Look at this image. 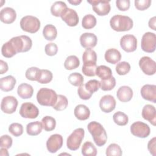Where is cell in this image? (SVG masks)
<instances>
[{
  "label": "cell",
  "instance_id": "27",
  "mask_svg": "<svg viewBox=\"0 0 156 156\" xmlns=\"http://www.w3.org/2000/svg\"><path fill=\"white\" fill-rule=\"evenodd\" d=\"M67 8L68 7L65 2L61 1H56L52 5L51 7V12L52 15L58 17L62 15Z\"/></svg>",
  "mask_w": 156,
  "mask_h": 156
},
{
  "label": "cell",
  "instance_id": "20",
  "mask_svg": "<svg viewBox=\"0 0 156 156\" xmlns=\"http://www.w3.org/2000/svg\"><path fill=\"white\" fill-rule=\"evenodd\" d=\"M16 18L15 10L11 7H5L0 12V20L5 24H11Z\"/></svg>",
  "mask_w": 156,
  "mask_h": 156
},
{
  "label": "cell",
  "instance_id": "53",
  "mask_svg": "<svg viewBox=\"0 0 156 156\" xmlns=\"http://www.w3.org/2000/svg\"><path fill=\"white\" fill-rule=\"evenodd\" d=\"M0 73L1 74H3L8 71V65L7 63L3 61L2 60H0Z\"/></svg>",
  "mask_w": 156,
  "mask_h": 156
},
{
  "label": "cell",
  "instance_id": "44",
  "mask_svg": "<svg viewBox=\"0 0 156 156\" xmlns=\"http://www.w3.org/2000/svg\"><path fill=\"white\" fill-rule=\"evenodd\" d=\"M85 89L91 94L97 91L100 87V82L96 79H93L88 81L84 84Z\"/></svg>",
  "mask_w": 156,
  "mask_h": 156
},
{
  "label": "cell",
  "instance_id": "33",
  "mask_svg": "<svg viewBox=\"0 0 156 156\" xmlns=\"http://www.w3.org/2000/svg\"><path fill=\"white\" fill-rule=\"evenodd\" d=\"M96 18L94 15L88 14L83 17L82 26L85 29H90L96 26Z\"/></svg>",
  "mask_w": 156,
  "mask_h": 156
},
{
  "label": "cell",
  "instance_id": "54",
  "mask_svg": "<svg viewBox=\"0 0 156 156\" xmlns=\"http://www.w3.org/2000/svg\"><path fill=\"white\" fill-rule=\"evenodd\" d=\"M155 20H156V18H155V16H154V17L151 18L149 20V23H148L149 27L151 29H153L154 30H156V28H155Z\"/></svg>",
  "mask_w": 156,
  "mask_h": 156
},
{
  "label": "cell",
  "instance_id": "15",
  "mask_svg": "<svg viewBox=\"0 0 156 156\" xmlns=\"http://www.w3.org/2000/svg\"><path fill=\"white\" fill-rule=\"evenodd\" d=\"M116 107V101L114 97L108 94L102 96L99 101V107L104 113L112 112Z\"/></svg>",
  "mask_w": 156,
  "mask_h": 156
},
{
  "label": "cell",
  "instance_id": "18",
  "mask_svg": "<svg viewBox=\"0 0 156 156\" xmlns=\"http://www.w3.org/2000/svg\"><path fill=\"white\" fill-rule=\"evenodd\" d=\"M98 41L97 37L93 33L85 32L80 37V43L84 48H92L96 46Z\"/></svg>",
  "mask_w": 156,
  "mask_h": 156
},
{
  "label": "cell",
  "instance_id": "49",
  "mask_svg": "<svg viewBox=\"0 0 156 156\" xmlns=\"http://www.w3.org/2000/svg\"><path fill=\"white\" fill-rule=\"evenodd\" d=\"M77 93L79 98L83 100H88L92 96V94L85 89L84 84H82L79 86L77 90Z\"/></svg>",
  "mask_w": 156,
  "mask_h": 156
},
{
  "label": "cell",
  "instance_id": "42",
  "mask_svg": "<svg viewBox=\"0 0 156 156\" xmlns=\"http://www.w3.org/2000/svg\"><path fill=\"white\" fill-rule=\"evenodd\" d=\"M107 156H121L122 154L120 146L115 143L110 144L106 149L105 152Z\"/></svg>",
  "mask_w": 156,
  "mask_h": 156
},
{
  "label": "cell",
  "instance_id": "6",
  "mask_svg": "<svg viewBox=\"0 0 156 156\" xmlns=\"http://www.w3.org/2000/svg\"><path fill=\"white\" fill-rule=\"evenodd\" d=\"M85 131L82 128H77L75 129L67 138V147L71 151L77 150L83 139Z\"/></svg>",
  "mask_w": 156,
  "mask_h": 156
},
{
  "label": "cell",
  "instance_id": "19",
  "mask_svg": "<svg viewBox=\"0 0 156 156\" xmlns=\"http://www.w3.org/2000/svg\"><path fill=\"white\" fill-rule=\"evenodd\" d=\"M142 116L153 126L156 124V110L154 105L146 104L142 110Z\"/></svg>",
  "mask_w": 156,
  "mask_h": 156
},
{
  "label": "cell",
  "instance_id": "45",
  "mask_svg": "<svg viewBox=\"0 0 156 156\" xmlns=\"http://www.w3.org/2000/svg\"><path fill=\"white\" fill-rule=\"evenodd\" d=\"M115 69L119 75H126L130 71V65L127 62H121L117 63Z\"/></svg>",
  "mask_w": 156,
  "mask_h": 156
},
{
  "label": "cell",
  "instance_id": "39",
  "mask_svg": "<svg viewBox=\"0 0 156 156\" xmlns=\"http://www.w3.org/2000/svg\"><path fill=\"white\" fill-rule=\"evenodd\" d=\"M113 119L118 126H125L128 123V116L122 112H117L113 116Z\"/></svg>",
  "mask_w": 156,
  "mask_h": 156
},
{
  "label": "cell",
  "instance_id": "25",
  "mask_svg": "<svg viewBox=\"0 0 156 156\" xmlns=\"http://www.w3.org/2000/svg\"><path fill=\"white\" fill-rule=\"evenodd\" d=\"M34 93L33 87L26 83H23L20 84L17 89V93L18 96L22 99L30 98Z\"/></svg>",
  "mask_w": 156,
  "mask_h": 156
},
{
  "label": "cell",
  "instance_id": "50",
  "mask_svg": "<svg viewBox=\"0 0 156 156\" xmlns=\"http://www.w3.org/2000/svg\"><path fill=\"white\" fill-rule=\"evenodd\" d=\"M12 138L8 135H4L1 137L0 146L1 147L6 149L10 148L12 145Z\"/></svg>",
  "mask_w": 156,
  "mask_h": 156
},
{
  "label": "cell",
  "instance_id": "40",
  "mask_svg": "<svg viewBox=\"0 0 156 156\" xmlns=\"http://www.w3.org/2000/svg\"><path fill=\"white\" fill-rule=\"evenodd\" d=\"M116 85V80L114 77L111 76L108 79L100 81V87L103 91L112 90Z\"/></svg>",
  "mask_w": 156,
  "mask_h": 156
},
{
  "label": "cell",
  "instance_id": "2",
  "mask_svg": "<svg viewBox=\"0 0 156 156\" xmlns=\"http://www.w3.org/2000/svg\"><path fill=\"white\" fill-rule=\"evenodd\" d=\"M133 20L127 16L116 15L110 20L112 29L117 32H124L130 30L133 27Z\"/></svg>",
  "mask_w": 156,
  "mask_h": 156
},
{
  "label": "cell",
  "instance_id": "46",
  "mask_svg": "<svg viewBox=\"0 0 156 156\" xmlns=\"http://www.w3.org/2000/svg\"><path fill=\"white\" fill-rule=\"evenodd\" d=\"M9 131L13 136H20L23 133V127L20 123L14 122L9 126Z\"/></svg>",
  "mask_w": 156,
  "mask_h": 156
},
{
  "label": "cell",
  "instance_id": "1",
  "mask_svg": "<svg viewBox=\"0 0 156 156\" xmlns=\"http://www.w3.org/2000/svg\"><path fill=\"white\" fill-rule=\"evenodd\" d=\"M87 128L98 146H104L106 143L107 135L102 125L96 121H91L88 124Z\"/></svg>",
  "mask_w": 156,
  "mask_h": 156
},
{
  "label": "cell",
  "instance_id": "13",
  "mask_svg": "<svg viewBox=\"0 0 156 156\" xmlns=\"http://www.w3.org/2000/svg\"><path fill=\"white\" fill-rule=\"evenodd\" d=\"M120 46L127 52H133L136 49L137 40L133 35H125L120 40Z\"/></svg>",
  "mask_w": 156,
  "mask_h": 156
},
{
  "label": "cell",
  "instance_id": "28",
  "mask_svg": "<svg viewBox=\"0 0 156 156\" xmlns=\"http://www.w3.org/2000/svg\"><path fill=\"white\" fill-rule=\"evenodd\" d=\"M43 35L44 38L49 41L55 40L57 35L56 27L52 24L46 25L43 30Z\"/></svg>",
  "mask_w": 156,
  "mask_h": 156
},
{
  "label": "cell",
  "instance_id": "29",
  "mask_svg": "<svg viewBox=\"0 0 156 156\" xmlns=\"http://www.w3.org/2000/svg\"><path fill=\"white\" fill-rule=\"evenodd\" d=\"M96 75L102 80H105L112 76V71L109 67L105 65H100L97 66Z\"/></svg>",
  "mask_w": 156,
  "mask_h": 156
},
{
  "label": "cell",
  "instance_id": "51",
  "mask_svg": "<svg viewBox=\"0 0 156 156\" xmlns=\"http://www.w3.org/2000/svg\"><path fill=\"white\" fill-rule=\"evenodd\" d=\"M129 0H117L116 1V5L121 11L127 10L130 7Z\"/></svg>",
  "mask_w": 156,
  "mask_h": 156
},
{
  "label": "cell",
  "instance_id": "37",
  "mask_svg": "<svg viewBox=\"0 0 156 156\" xmlns=\"http://www.w3.org/2000/svg\"><path fill=\"white\" fill-rule=\"evenodd\" d=\"M96 68L97 66L95 63H85L82 66V71L84 75L92 77L96 75Z\"/></svg>",
  "mask_w": 156,
  "mask_h": 156
},
{
  "label": "cell",
  "instance_id": "52",
  "mask_svg": "<svg viewBox=\"0 0 156 156\" xmlns=\"http://www.w3.org/2000/svg\"><path fill=\"white\" fill-rule=\"evenodd\" d=\"M155 141H156V138L154 137L151 140H149L147 144V149L152 155L155 156V152H156V149H155Z\"/></svg>",
  "mask_w": 156,
  "mask_h": 156
},
{
  "label": "cell",
  "instance_id": "35",
  "mask_svg": "<svg viewBox=\"0 0 156 156\" xmlns=\"http://www.w3.org/2000/svg\"><path fill=\"white\" fill-rule=\"evenodd\" d=\"M43 128L46 131L53 130L56 126L55 119L50 116H45L41 119Z\"/></svg>",
  "mask_w": 156,
  "mask_h": 156
},
{
  "label": "cell",
  "instance_id": "7",
  "mask_svg": "<svg viewBox=\"0 0 156 156\" xmlns=\"http://www.w3.org/2000/svg\"><path fill=\"white\" fill-rule=\"evenodd\" d=\"M141 46L142 50L146 52H154L156 46L155 34L151 32H146L142 37Z\"/></svg>",
  "mask_w": 156,
  "mask_h": 156
},
{
  "label": "cell",
  "instance_id": "12",
  "mask_svg": "<svg viewBox=\"0 0 156 156\" xmlns=\"http://www.w3.org/2000/svg\"><path fill=\"white\" fill-rule=\"evenodd\" d=\"M18 101L17 99L12 96H7L2 98L1 108V110L7 114L13 113L17 108Z\"/></svg>",
  "mask_w": 156,
  "mask_h": 156
},
{
  "label": "cell",
  "instance_id": "36",
  "mask_svg": "<svg viewBox=\"0 0 156 156\" xmlns=\"http://www.w3.org/2000/svg\"><path fill=\"white\" fill-rule=\"evenodd\" d=\"M68 104V101L66 96L58 94L55 104L52 106L53 108L57 111H62L66 108Z\"/></svg>",
  "mask_w": 156,
  "mask_h": 156
},
{
  "label": "cell",
  "instance_id": "55",
  "mask_svg": "<svg viewBox=\"0 0 156 156\" xmlns=\"http://www.w3.org/2000/svg\"><path fill=\"white\" fill-rule=\"evenodd\" d=\"M82 1L81 0H73V1H68V2L73 4V5H79L80 3H81Z\"/></svg>",
  "mask_w": 156,
  "mask_h": 156
},
{
  "label": "cell",
  "instance_id": "47",
  "mask_svg": "<svg viewBox=\"0 0 156 156\" xmlns=\"http://www.w3.org/2000/svg\"><path fill=\"white\" fill-rule=\"evenodd\" d=\"M134 2L136 9L138 10H144L148 9L151 4V0H135Z\"/></svg>",
  "mask_w": 156,
  "mask_h": 156
},
{
  "label": "cell",
  "instance_id": "11",
  "mask_svg": "<svg viewBox=\"0 0 156 156\" xmlns=\"http://www.w3.org/2000/svg\"><path fill=\"white\" fill-rule=\"evenodd\" d=\"M139 66L142 71L147 75H154L156 72L155 62L147 56L141 57L139 60Z\"/></svg>",
  "mask_w": 156,
  "mask_h": 156
},
{
  "label": "cell",
  "instance_id": "17",
  "mask_svg": "<svg viewBox=\"0 0 156 156\" xmlns=\"http://www.w3.org/2000/svg\"><path fill=\"white\" fill-rule=\"evenodd\" d=\"M140 92L144 99L156 103V85L146 84L142 87Z\"/></svg>",
  "mask_w": 156,
  "mask_h": 156
},
{
  "label": "cell",
  "instance_id": "8",
  "mask_svg": "<svg viewBox=\"0 0 156 156\" xmlns=\"http://www.w3.org/2000/svg\"><path fill=\"white\" fill-rule=\"evenodd\" d=\"M130 132L132 134L138 138H146L150 134L149 126L141 121H136L130 126Z\"/></svg>",
  "mask_w": 156,
  "mask_h": 156
},
{
  "label": "cell",
  "instance_id": "30",
  "mask_svg": "<svg viewBox=\"0 0 156 156\" xmlns=\"http://www.w3.org/2000/svg\"><path fill=\"white\" fill-rule=\"evenodd\" d=\"M80 65V61L78 57L76 55L68 56L64 63V67L66 69L72 70L79 67Z\"/></svg>",
  "mask_w": 156,
  "mask_h": 156
},
{
  "label": "cell",
  "instance_id": "31",
  "mask_svg": "<svg viewBox=\"0 0 156 156\" xmlns=\"http://www.w3.org/2000/svg\"><path fill=\"white\" fill-rule=\"evenodd\" d=\"M1 52L2 55L6 58L12 57L13 55L17 54L10 40L2 45L1 48Z\"/></svg>",
  "mask_w": 156,
  "mask_h": 156
},
{
  "label": "cell",
  "instance_id": "5",
  "mask_svg": "<svg viewBox=\"0 0 156 156\" xmlns=\"http://www.w3.org/2000/svg\"><path fill=\"white\" fill-rule=\"evenodd\" d=\"M20 27L25 32L34 34L40 27V21L35 16L27 15L23 17L20 21Z\"/></svg>",
  "mask_w": 156,
  "mask_h": 156
},
{
  "label": "cell",
  "instance_id": "32",
  "mask_svg": "<svg viewBox=\"0 0 156 156\" xmlns=\"http://www.w3.org/2000/svg\"><path fill=\"white\" fill-rule=\"evenodd\" d=\"M82 154L84 156H95L97 154V149L91 142L86 141L82 147Z\"/></svg>",
  "mask_w": 156,
  "mask_h": 156
},
{
  "label": "cell",
  "instance_id": "22",
  "mask_svg": "<svg viewBox=\"0 0 156 156\" xmlns=\"http://www.w3.org/2000/svg\"><path fill=\"white\" fill-rule=\"evenodd\" d=\"M104 57L106 62L108 63L116 64L120 61L121 58V54L116 49L110 48L105 51Z\"/></svg>",
  "mask_w": 156,
  "mask_h": 156
},
{
  "label": "cell",
  "instance_id": "26",
  "mask_svg": "<svg viewBox=\"0 0 156 156\" xmlns=\"http://www.w3.org/2000/svg\"><path fill=\"white\" fill-rule=\"evenodd\" d=\"M43 129L41 122L34 121L29 122L26 126L27 133L30 136H36L40 134Z\"/></svg>",
  "mask_w": 156,
  "mask_h": 156
},
{
  "label": "cell",
  "instance_id": "23",
  "mask_svg": "<svg viewBox=\"0 0 156 156\" xmlns=\"http://www.w3.org/2000/svg\"><path fill=\"white\" fill-rule=\"evenodd\" d=\"M16 84V79L12 76H7L0 79V88L3 91H12Z\"/></svg>",
  "mask_w": 156,
  "mask_h": 156
},
{
  "label": "cell",
  "instance_id": "4",
  "mask_svg": "<svg viewBox=\"0 0 156 156\" xmlns=\"http://www.w3.org/2000/svg\"><path fill=\"white\" fill-rule=\"evenodd\" d=\"M15 51L18 52H25L29 51L32 46V41L27 35H20L12 38L10 40Z\"/></svg>",
  "mask_w": 156,
  "mask_h": 156
},
{
  "label": "cell",
  "instance_id": "16",
  "mask_svg": "<svg viewBox=\"0 0 156 156\" xmlns=\"http://www.w3.org/2000/svg\"><path fill=\"white\" fill-rule=\"evenodd\" d=\"M60 17L68 26L71 27L77 26L79 23V16L77 12L70 8H67Z\"/></svg>",
  "mask_w": 156,
  "mask_h": 156
},
{
  "label": "cell",
  "instance_id": "48",
  "mask_svg": "<svg viewBox=\"0 0 156 156\" xmlns=\"http://www.w3.org/2000/svg\"><path fill=\"white\" fill-rule=\"evenodd\" d=\"M45 53L49 56L55 55L58 51V47L54 43H48L44 48Z\"/></svg>",
  "mask_w": 156,
  "mask_h": 156
},
{
  "label": "cell",
  "instance_id": "3",
  "mask_svg": "<svg viewBox=\"0 0 156 156\" xmlns=\"http://www.w3.org/2000/svg\"><path fill=\"white\" fill-rule=\"evenodd\" d=\"M57 94L52 89L47 88H40L37 94L38 102L43 106L52 107L56 102Z\"/></svg>",
  "mask_w": 156,
  "mask_h": 156
},
{
  "label": "cell",
  "instance_id": "10",
  "mask_svg": "<svg viewBox=\"0 0 156 156\" xmlns=\"http://www.w3.org/2000/svg\"><path fill=\"white\" fill-rule=\"evenodd\" d=\"M20 114L23 118L34 119L38 116L39 110L34 104L24 102L20 107Z\"/></svg>",
  "mask_w": 156,
  "mask_h": 156
},
{
  "label": "cell",
  "instance_id": "38",
  "mask_svg": "<svg viewBox=\"0 0 156 156\" xmlns=\"http://www.w3.org/2000/svg\"><path fill=\"white\" fill-rule=\"evenodd\" d=\"M52 73L48 69H40L37 82L42 84L49 83L52 79Z\"/></svg>",
  "mask_w": 156,
  "mask_h": 156
},
{
  "label": "cell",
  "instance_id": "41",
  "mask_svg": "<svg viewBox=\"0 0 156 156\" xmlns=\"http://www.w3.org/2000/svg\"><path fill=\"white\" fill-rule=\"evenodd\" d=\"M83 76L79 73H73L69 74L68 76V81L69 82L76 87H78L83 84Z\"/></svg>",
  "mask_w": 156,
  "mask_h": 156
},
{
  "label": "cell",
  "instance_id": "21",
  "mask_svg": "<svg viewBox=\"0 0 156 156\" xmlns=\"http://www.w3.org/2000/svg\"><path fill=\"white\" fill-rule=\"evenodd\" d=\"M116 96L122 102H129L133 97V90L129 86H122L117 90Z\"/></svg>",
  "mask_w": 156,
  "mask_h": 156
},
{
  "label": "cell",
  "instance_id": "24",
  "mask_svg": "<svg viewBox=\"0 0 156 156\" xmlns=\"http://www.w3.org/2000/svg\"><path fill=\"white\" fill-rule=\"evenodd\" d=\"M74 114L77 119L80 121H83L89 118L90 111L86 105L83 104H79L75 107Z\"/></svg>",
  "mask_w": 156,
  "mask_h": 156
},
{
  "label": "cell",
  "instance_id": "34",
  "mask_svg": "<svg viewBox=\"0 0 156 156\" xmlns=\"http://www.w3.org/2000/svg\"><path fill=\"white\" fill-rule=\"evenodd\" d=\"M82 60L85 63H95L97 61V55L96 52L91 48H87L82 55Z\"/></svg>",
  "mask_w": 156,
  "mask_h": 156
},
{
  "label": "cell",
  "instance_id": "9",
  "mask_svg": "<svg viewBox=\"0 0 156 156\" xmlns=\"http://www.w3.org/2000/svg\"><path fill=\"white\" fill-rule=\"evenodd\" d=\"M93 7L94 12L99 16H105L110 11V5L109 1L91 0L87 1Z\"/></svg>",
  "mask_w": 156,
  "mask_h": 156
},
{
  "label": "cell",
  "instance_id": "43",
  "mask_svg": "<svg viewBox=\"0 0 156 156\" xmlns=\"http://www.w3.org/2000/svg\"><path fill=\"white\" fill-rule=\"evenodd\" d=\"M40 69L37 67H30L28 68L26 71V77L32 81H37L39 74H40Z\"/></svg>",
  "mask_w": 156,
  "mask_h": 156
},
{
  "label": "cell",
  "instance_id": "14",
  "mask_svg": "<svg viewBox=\"0 0 156 156\" xmlns=\"http://www.w3.org/2000/svg\"><path fill=\"white\" fill-rule=\"evenodd\" d=\"M63 145V137L60 134L51 135L46 141V147L51 153H55Z\"/></svg>",
  "mask_w": 156,
  "mask_h": 156
}]
</instances>
